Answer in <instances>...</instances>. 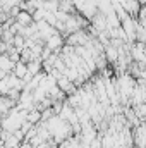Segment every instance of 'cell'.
Masks as SVG:
<instances>
[{"label":"cell","instance_id":"obj_1","mask_svg":"<svg viewBox=\"0 0 146 148\" xmlns=\"http://www.w3.org/2000/svg\"><path fill=\"white\" fill-rule=\"evenodd\" d=\"M12 67H14V64L9 55H0V73H9Z\"/></svg>","mask_w":146,"mask_h":148}]
</instances>
